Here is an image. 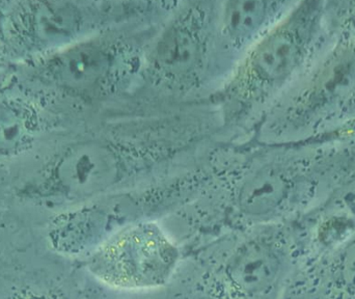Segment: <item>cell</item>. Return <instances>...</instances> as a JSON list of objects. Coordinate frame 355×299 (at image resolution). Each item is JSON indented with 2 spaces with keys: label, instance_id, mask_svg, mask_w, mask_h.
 Wrapping results in <instances>:
<instances>
[{
  "label": "cell",
  "instance_id": "obj_1",
  "mask_svg": "<svg viewBox=\"0 0 355 299\" xmlns=\"http://www.w3.org/2000/svg\"><path fill=\"white\" fill-rule=\"evenodd\" d=\"M172 281L151 299H279L295 262L288 223L231 232L184 250Z\"/></svg>",
  "mask_w": 355,
  "mask_h": 299
},
{
  "label": "cell",
  "instance_id": "obj_2",
  "mask_svg": "<svg viewBox=\"0 0 355 299\" xmlns=\"http://www.w3.org/2000/svg\"><path fill=\"white\" fill-rule=\"evenodd\" d=\"M327 12V2H295L246 52L209 97L223 128L252 127L275 104L312 55Z\"/></svg>",
  "mask_w": 355,
  "mask_h": 299
},
{
  "label": "cell",
  "instance_id": "obj_3",
  "mask_svg": "<svg viewBox=\"0 0 355 299\" xmlns=\"http://www.w3.org/2000/svg\"><path fill=\"white\" fill-rule=\"evenodd\" d=\"M232 151L231 146H218L187 169L158 181L64 211L52 231L53 253L81 262L116 234L139 223L164 221L204 191L227 164Z\"/></svg>",
  "mask_w": 355,
  "mask_h": 299
},
{
  "label": "cell",
  "instance_id": "obj_4",
  "mask_svg": "<svg viewBox=\"0 0 355 299\" xmlns=\"http://www.w3.org/2000/svg\"><path fill=\"white\" fill-rule=\"evenodd\" d=\"M215 1L178 2L146 47L137 97L175 108L216 89Z\"/></svg>",
  "mask_w": 355,
  "mask_h": 299
},
{
  "label": "cell",
  "instance_id": "obj_5",
  "mask_svg": "<svg viewBox=\"0 0 355 299\" xmlns=\"http://www.w3.org/2000/svg\"><path fill=\"white\" fill-rule=\"evenodd\" d=\"M184 253L162 221H147L112 236L78 263L106 287L150 294L172 281Z\"/></svg>",
  "mask_w": 355,
  "mask_h": 299
},
{
  "label": "cell",
  "instance_id": "obj_6",
  "mask_svg": "<svg viewBox=\"0 0 355 299\" xmlns=\"http://www.w3.org/2000/svg\"><path fill=\"white\" fill-rule=\"evenodd\" d=\"M354 93L355 33H344L300 93L284 108H269L257 121L248 144L277 145L289 131L337 116Z\"/></svg>",
  "mask_w": 355,
  "mask_h": 299
},
{
  "label": "cell",
  "instance_id": "obj_7",
  "mask_svg": "<svg viewBox=\"0 0 355 299\" xmlns=\"http://www.w3.org/2000/svg\"><path fill=\"white\" fill-rule=\"evenodd\" d=\"M294 3L272 0L215 1L216 89L229 78L246 52L285 16Z\"/></svg>",
  "mask_w": 355,
  "mask_h": 299
},
{
  "label": "cell",
  "instance_id": "obj_8",
  "mask_svg": "<svg viewBox=\"0 0 355 299\" xmlns=\"http://www.w3.org/2000/svg\"><path fill=\"white\" fill-rule=\"evenodd\" d=\"M83 279L78 262L54 254L45 267L0 273V299H81Z\"/></svg>",
  "mask_w": 355,
  "mask_h": 299
},
{
  "label": "cell",
  "instance_id": "obj_9",
  "mask_svg": "<svg viewBox=\"0 0 355 299\" xmlns=\"http://www.w3.org/2000/svg\"><path fill=\"white\" fill-rule=\"evenodd\" d=\"M327 280L337 296L355 298V232L334 253L327 265Z\"/></svg>",
  "mask_w": 355,
  "mask_h": 299
},
{
  "label": "cell",
  "instance_id": "obj_10",
  "mask_svg": "<svg viewBox=\"0 0 355 299\" xmlns=\"http://www.w3.org/2000/svg\"><path fill=\"white\" fill-rule=\"evenodd\" d=\"M24 133V122L16 112L0 106V152L16 149Z\"/></svg>",
  "mask_w": 355,
  "mask_h": 299
},
{
  "label": "cell",
  "instance_id": "obj_11",
  "mask_svg": "<svg viewBox=\"0 0 355 299\" xmlns=\"http://www.w3.org/2000/svg\"><path fill=\"white\" fill-rule=\"evenodd\" d=\"M352 139H355V118L343 121L340 126L323 131L319 135L291 142V144H287V147L296 150L311 147V146L325 145V144L335 143V142L352 141Z\"/></svg>",
  "mask_w": 355,
  "mask_h": 299
},
{
  "label": "cell",
  "instance_id": "obj_12",
  "mask_svg": "<svg viewBox=\"0 0 355 299\" xmlns=\"http://www.w3.org/2000/svg\"><path fill=\"white\" fill-rule=\"evenodd\" d=\"M81 299H151L148 294L128 293L118 291L98 283L85 273Z\"/></svg>",
  "mask_w": 355,
  "mask_h": 299
},
{
  "label": "cell",
  "instance_id": "obj_13",
  "mask_svg": "<svg viewBox=\"0 0 355 299\" xmlns=\"http://www.w3.org/2000/svg\"><path fill=\"white\" fill-rule=\"evenodd\" d=\"M337 117L342 122L355 118V93L352 96V98L346 102L345 105L341 108V110L338 112Z\"/></svg>",
  "mask_w": 355,
  "mask_h": 299
}]
</instances>
